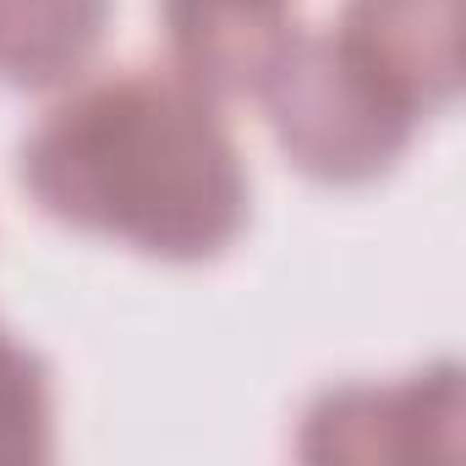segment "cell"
<instances>
[{
    "mask_svg": "<svg viewBox=\"0 0 466 466\" xmlns=\"http://www.w3.org/2000/svg\"><path fill=\"white\" fill-rule=\"evenodd\" d=\"M17 176L50 219L165 264L219 258L248 225L237 137L176 66L77 83L23 137Z\"/></svg>",
    "mask_w": 466,
    "mask_h": 466,
    "instance_id": "cell-1",
    "label": "cell"
},
{
    "mask_svg": "<svg viewBox=\"0 0 466 466\" xmlns=\"http://www.w3.org/2000/svg\"><path fill=\"white\" fill-rule=\"evenodd\" d=\"M253 99H264L280 154L329 187H362L384 176L428 116L335 23L302 28Z\"/></svg>",
    "mask_w": 466,
    "mask_h": 466,
    "instance_id": "cell-2",
    "label": "cell"
},
{
    "mask_svg": "<svg viewBox=\"0 0 466 466\" xmlns=\"http://www.w3.org/2000/svg\"><path fill=\"white\" fill-rule=\"evenodd\" d=\"M461 368L439 362L395 384L324 390L308 417L297 455L308 461H455L461 455Z\"/></svg>",
    "mask_w": 466,
    "mask_h": 466,
    "instance_id": "cell-3",
    "label": "cell"
},
{
    "mask_svg": "<svg viewBox=\"0 0 466 466\" xmlns=\"http://www.w3.org/2000/svg\"><path fill=\"white\" fill-rule=\"evenodd\" d=\"M302 0H159L170 66L214 99L258 94L302 34Z\"/></svg>",
    "mask_w": 466,
    "mask_h": 466,
    "instance_id": "cell-4",
    "label": "cell"
},
{
    "mask_svg": "<svg viewBox=\"0 0 466 466\" xmlns=\"http://www.w3.org/2000/svg\"><path fill=\"white\" fill-rule=\"evenodd\" d=\"M110 0H0V83L56 88L99 50Z\"/></svg>",
    "mask_w": 466,
    "mask_h": 466,
    "instance_id": "cell-5",
    "label": "cell"
},
{
    "mask_svg": "<svg viewBox=\"0 0 466 466\" xmlns=\"http://www.w3.org/2000/svg\"><path fill=\"white\" fill-rule=\"evenodd\" d=\"M56 450L50 368L0 329V461H45Z\"/></svg>",
    "mask_w": 466,
    "mask_h": 466,
    "instance_id": "cell-6",
    "label": "cell"
}]
</instances>
